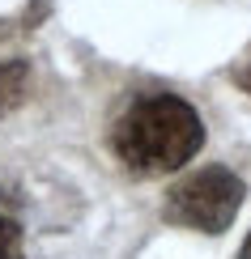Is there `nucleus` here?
I'll return each instance as SVG.
<instances>
[{
	"mask_svg": "<svg viewBox=\"0 0 251 259\" xmlns=\"http://www.w3.org/2000/svg\"><path fill=\"white\" fill-rule=\"evenodd\" d=\"M243 200H247V183L230 166H200L166 191L162 217L170 225H183V230L226 234L243 208Z\"/></svg>",
	"mask_w": 251,
	"mask_h": 259,
	"instance_id": "f03ea898",
	"label": "nucleus"
},
{
	"mask_svg": "<svg viewBox=\"0 0 251 259\" xmlns=\"http://www.w3.org/2000/svg\"><path fill=\"white\" fill-rule=\"evenodd\" d=\"M204 145V119L179 94H140L111 127V149L132 179H162Z\"/></svg>",
	"mask_w": 251,
	"mask_h": 259,
	"instance_id": "f257e3e1",
	"label": "nucleus"
},
{
	"mask_svg": "<svg viewBox=\"0 0 251 259\" xmlns=\"http://www.w3.org/2000/svg\"><path fill=\"white\" fill-rule=\"evenodd\" d=\"M30 94V60H5L0 64V119L17 111Z\"/></svg>",
	"mask_w": 251,
	"mask_h": 259,
	"instance_id": "7ed1b4c3",
	"label": "nucleus"
},
{
	"mask_svg": "<svg viewBox=\"0 0 251 259\" xmlns=\"http://www.w3.org/2000/svg\"><path fill=\"white\" fill-rule=\"evenodd\" d=\"M238 259H251V234H247V242H243V251H238Z\"/></svg>",
	"mask_w": 251,
	"mask_h": 259,
	"instance_id": "423d86ee",
	"label": "nucleus"
},
{
	"mask_svg": "<svg viewBox=\"0 0 251 259\" xmlns=\"http://www.w3.org/2000/svg\"><path fill=\"white\" fill-rule=\"evenodd\" d=\"M0 259H26V251H21V212L9 191H0Z\"/></svg>",
	"mask_w": 251,
	"mask_h": 259,
	"instance_id": "20e7f679",
	"label": "nucleus"
},
{
	"mask_svg": "<svg viewBox=\"0 0 251 259\" xmlns=\"http://www.w3.org/2000/svg\"><path fill=\"white\" fill-rule=\"evenodd\" d=\"M230 77H234V85H238L243 94H251V60H247V64H238V68L230 72Z\"/></svg>",
	"mask_w": 251,
	"mask_h": 259,
	"instance_id": "39448f33",
	"label": "nucleus"
}]
</instances>
